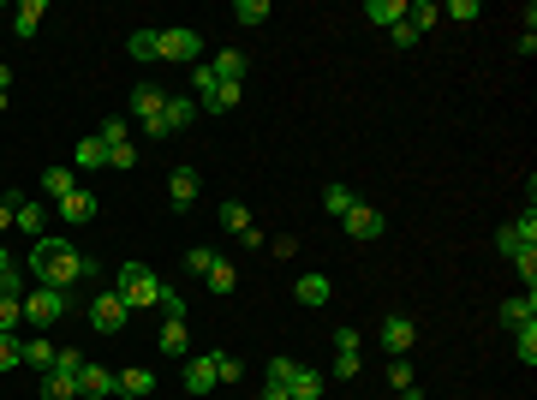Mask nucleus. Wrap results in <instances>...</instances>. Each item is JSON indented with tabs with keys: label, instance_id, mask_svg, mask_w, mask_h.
Wrapping results in <instances>:
<instances>
[{
	"label": "nucleus",
	"instance_id": "29",
	"mask_svg": "<svg viewBox=\"0 0 537 400\" xmlns=\"http://www.w3.org/2000/svg\"><path fill=\"white\" fill-rule=\"evenodd\" d=\"M227 108H239V84H216V96L203 102L198 114H227Z\"/></svg>",
	"mask_w": 537,
	"mask_h": 400
},
{
	"label": "nucleus",
	"instance_id": "36",
	"mask_svg": "<svg viewBox=\"0 0 537 400\" xmlns=\"http://www.w3.org/2000/svg\"><path fill=\"white\" fill-rule=\"evenodd\" d=\"M353 192H346V185H329V192H322V209H329V216H346V209H353Z\"/></svg>",
	"mask_w": 537,
	"mask_h": 400
},
{
	"label": "nucleus",
	"instance_id": "48",
	"mask_svg": "<svg viewBox=\"0 0 537 400\" xmlns=\"http://www.w3.org/2000/svg\"><path fill=\"white\" fill-rule=\"evenodd\" d=\"M335 347H340V353H358V329H353V322H340V329H335Z\"/></svg>",
	"mask_w": 537,
	"mask_h": 400
},
{
	"label": "nucleus",
	"instance_id": "50",
	"mask_svg": "<svg viewBox=\"0 0 537 400\" xmlns=\"http://www.w3.org/2000/svg\"><path fill=\"white\" fill-rule=\"evenodd\" d=\"M388 42H395V48H412L418 30H412V24H395V30H388Z\"/></svg>",
	"mask_w": 537,
	"mask_h": 400
},
{
	"label": "nucleus",
	"instance_id": "53",
	"mask_svg": "<svg viewBox=\"0 0 537 400\" xmlns=\"http://www.w3.org/2000/svg\"><path fill=\"white\" fill-rule=\"evenodd\" d=\"M263 400H293V395H287V382H263Z\"/></svg>",
	"mask_w": 537,
	"mask_h": 400
},
{
	"label": "nucleus",
	"instance_id": "5",
	"mask_svg": "<svg viewBox=\"0 0 537 400\" xmlns=\"http://www.w3.org/2000/svg\"><path fill=\"white\" fill-rule=\"evenodd\" d=\"M126 317H132V311H126V299H119L114 287H108V293H96V305H90L96 335H119V329H126Z\"/></svg>",
	"mask_w": 537,
	"mask_h": 400
},
{
	"label": "nucleus",
	"instance_id": "51",
	"mask_svg": "<svg viewBox=\"0 0 537 400\" xmlns=\"http://www.w3.org/2000/svg\"><path fill=\"white\" fill-rule=\"evenodd\" d=\"M54 364H60V371H84V353H72V347H60V359H54Z\"/></svg>",
	"mask_w": 537,
	"mask_h": 400
},
{
	"label": "nucleus",
	"instance_id": "49",
	"mask_svg": "<svg viewBox=\"0 0 537 400\" xmlns=\"http://www.w3.org/2000/svg\"><path fill=\"white\" fill-rule=\"evenodd\" d=\"M293 364L298 359H287V353H281V359H269V382H287V377H293Z\"/></svg>",
	"mask_w": 537,
	"mask_h": 400
},
{
	"label": "nucleus",
	"instance_id": "47",
	"mask_svg": "<svg viewBox=\"0 0 537 400\" xmlns=\"http://www.w3.org/2000/svg\"><path fill=\"white\" fill-rule=\"evenodd\" d=\"M335 377H340V382L358 377V353H335Z\"/></svg>",
	"mask_w": 537,
	"mask_h": 400
},
{
	"label": "nucleus",
	"instance_id": "13",
	"mask_svg": "<svg viewBox=\"0 0 537 400\" xmlns=\"http://www.w3.org/2000/svg\"><path fill=\"white\" fill-rule=\"evenodd\" d=\"M42 400H78V371H42Z\"/></svg>",
	"mask_w": 537,
	"mask_h": 400
},
{
	"label": "nucleus",
	"instance_id": "3",
	"mask_svg": "<svg viewBox=\"0 0 537 400\" xmlns=\"http://www.w3.org/2000/svg\"><path fill=\"white\" fill-rule=\"evenodd\" d=\"M161 108H167V90H156V84H138V90H132V114H138L143 138H167V126H161Z\"/></svg>",
	"mask_w": 537,
	"mask_h": 400
},
{
	"label": "nucleus",
	"instance_id": "37",
	"mask_svg": "<svg viewBox=\"0 0 537 400\" xmlns=\"http://www.w3.org/2000/svg\"><path fill=\"white\" fill-rule=\"evenodd\" d=\"M209 359H216V382H239L245 377V364H239L233 353H209Z\"/></svg>",
	"mask_w": 537,
	"mask_h": 400
},
{
	"label": "nucleus",
	"instance_id": "6",
	"mask_svg": "<svg viewBox=\"0 0 537 400\" xmlns=\"http://www.w3.org/2000/svg\"><path fill=\"white\" fill-rule=\"evenodd\" d=\"M156 42H161V61H198V48H203V37L198 30H185V24L156 30Z\"/></svg>",
	"mask_w": 537,
	"mask_h": 400
},
{
	"label": "nucleus",
	"instance_id": "7",
	"mask_svg": "<svg viewBox=\"0 0 537 400\" xmlns=\"http://www.w3.org/2000/svg\"><path fill=\"white\" fill-rule=\"evenodd\" d=\"M412 340H418V322L406 317V311H388V317H382V347H388V353L406 359V353H412Z\"/></svg>",
	"mask_w": 537,
	"mask_h": 400
},
{
	"label": "nucleus",
	"instance_id": "55",
	"mask_svg": "<svg viewBox=\"0 0 537 400\" xmlns=\"http://www.w3.org/2000/svg\"><path fill=\"white\" fill-rule=\"evenodd\" d=\"M400 400H430V395H424V388L412 382V388H400Z\"/></svg>",
	"mask_w": 537,
	"mask_h": 400
},
{
	"label": "nucleus",
	"instance_id": "46",
	"mask_svg": "<svg viewBox=\"0 0 537 400\" xmlns=\"http://www.w3.org/2000/svg\"><path fill=\"white\" fill-rule=\"evenodd\" d=\"M12 216H19V192H0V233L12 227Z\"/></svg>",
	"mask_w": 537,
	"mask_h": 400
},
{
	"label": "nucleus",
	"instance_id": "21",
	"mask_svg": "<svg viewBox=\"0 0 537 400\" xmlns=\"http://www.w3.org/2000/svg\"><path fill=\"white\" fill-rule=\"evenodd\" d=\"M72 161H78V167H90V174H96V167H108V143H102L96 132H90V138H78V150H72Z\"/></svg>",
	"mask_w": 537,
	"mask_h": 400
},
{
	"label": "nucleus",
	"instance_id": "41",
	"mask_svg": "<svg viewBox=\"0 0 537 400\" xmlns=\"http://www.w3.org/2000/svg\"><path fill=\"white\" fill-rule=\"evenodd\" d=\"M191 90H198V108L209 96H216V72H209V66H191Z\"/></svg>",
	"mask_w": 537,
	"mask_h": 400
},
{
	"label": "nucleus",
	"instance_id": "26",
	"mask_svg": "<svg viewBox=\"0 0 537 400\" xmlns=\"http://www.w3.org/2000/svg\"><path fill=\"white\" fill-rule=\"evenodd\" d=\"M203 281H209V293H233V287H239V269H233V263H227V257H216V263H209V275H203Z\"/></svg>",
	"mask_w": 537,
	"mask_h": 400
},
{
	"label": "nucleus",
	"instance_id": "17",
	"mask_svg": "<svg viewBox=\"0 0 537 400\" xmlns=\"http://www.w3.org/2000/svg\"><path fill=\"white\" fill-rule=\"evenodd\" d=\"M60 216L72 221V227H84V221L96 216V198H90V192L78 185V192H66V198H60Z\"/></svg>",
	"mask_w": 537,
	"mask_h": 400
},
{
	"label": "nucleus",
	"instance_id": "9",
	"mask_svg": "<svg viewBox=\"0 0 537 400\" xmlns=\"http://www.w3.org/2000/svg\"><path fill=\"white\" fill-rule=\"evenodd\" d=\"M340 227H346L353 240H382V209H370V203H353V209L340 216Z\"/></svg>",
	"mask_w": 537,
	"mask_h": 400
},
{
	"label": "nucleus",
	"instance_id": "27",
	"mask_svg": "<svg viewBox=\"0 0 537 400\" xmlns=\"http://www.w3.org/2000/svg\"><path fill=\"white\" fill-rule=\"evenodd\" d=\"M96 138L108 143V150H114V143H132V120H126V114H108V120L96 126Z\"/></svg>",
	"mask_w": 537,
	"mask_h": 400
},
{
	"label": "nucleus",
	"instance_id": "52",
	"mask_svg": "<svg viewBox=\"0 0 537 400\" xmlns=\"http://www.w3.org/2000/svg\"><path fill=\"white\" fill-rule=\"evenodd\" d=\"M0 281H19V263L6 257V245H0ZM19 287H24V281H19Z\"/></svg>",
	"mask_w": 537,
	"mask_h": 400
},
{
	"label": "nucleus",
	"instance_id": "16",
	"mask_svg": "<svg viewBox=\"0 0 537 400\" xmlns=\"http://www.w3.org/2000/svg\"><path fill=\"white\" fill-rule=\"evenodd\" d=\"M42 30V0H19V6H12V37H37Z\"/></svg>",
	"mask_w": 537,
	"mask_h": 400
},
{
	"label": "nucleus",
	"instance_id": "18",
	"mask_svg": "<svg viewBox=\"0 0 537 400\" xmlns=\"http://www.w3.org/2000/svg\"><path fill=\"white\" fill-rule=\"evenodd\" d=\"M501 322L508 329H525V322H537V293H519V299L501 305Z\"/></svg>",
	"mask_w": 537,
	"mask_h": 400
},
{
	"label": "nucleus",
	"instance_id": "22",
	"mask_svg": "<svg viewBox=\"0 0 537 400\" xmlns=\"http://www.w3.org/2000/svg\"><path fill=\"white\" fill-rule=\"evenodd\" d=\"M293 299L298 305H329V275H298Z\"/></svg>",
	"mask_w": 537,
	"mask_h": 400
},
{
	"label": "nucleus",
	"instance_id": "8",
	"mask_svg": "<svg viewBox=\"0 0 537 400\" xmlns=\"http://www.w3.org/2000/svg\"><path fill=\"white\" fill-rule=\"evenodd\" d=\"M108 395H119V377L84 359V371H78V400H108Z\"/></svg>",
	"mask_w": 537,
	"mask_h": 400
},
{
	"label": "nucleus",
	"instance_id": "34",
	"mask_svg": "<svg viewBox=\"0 0 537 400\" xmlns=\"http://www.w3.org/2000/svg\"><path fill=\"white\" fill-rule=\"evenodd\" d=\"M156 311H161V322H185V299H179L174 287H161V299H156Z\"/></svg>",
	"mask_w": 537,
	"mask_h": 400
},
{
	"label": "nucleus",
	"instance_id": "15",
	"mask_svg": "<svg viewBox=\"0 0 537 400\" xmlns=\"http://www.w3.org/2000/svg\"><path fill=\"white\" fill-rule=\"evenodd\" d=\"M191 120H198V102H191V96H167V108H161V126H167V138H174V132H185Z\"/></svg>",
	"mask_w": 537,
	"mask_h": 400
},
{
	"label": "nucleus",
	"instance_id": "25",
	"mask_svg": "<svg viewBox=\"0 0 537 400\" xmlns=\"http://www.w3.org/2000/svg\"><path fill=\"white\" fill-rule=\"evenodd\" d=\"M119 395L150 400V395H156V377H150V371H119Z\"/></svg>",
	"mask_w": 537,
	"mask_h": 400
},
{
	"label": "nucleus",
	"instance_id": "45",
	"mask_svg": "<svg viewBox=\"0 0 537 400\" xmlns=\"http://www.w3.org/2000/svg\"><path fill=\"white\" fill-rule=\"evenodd\" d=\"M514 240H519V245H537V216H532V209L514 221Z\"/></svg>",
	"mask_w": 537,
	"mask_h": 400
},
{
	"label": "nucleus",
	"instance_id": "43",
	"mask_svg": "<svg viewBox=\"0 0 537 400\" xmlns=\"http://www.w3.org/2000/svg\"><path fill=\"white\" fill-rule=\"evenodd\" d=\"M442 19H454V24H472V19H477V0H448V6H442Z\"/></svg>",
	"mask_w": 537,
	"mask_h": 400
},
{
	"label": "nucleus",
	"instance_id": "11",
	"mask_svg": "<svg viewBox=\"0 0 537 400\" xmlns=\"http://www.w3.org/2000/svg\"><path fill=\"white\" fill-rule=\"evenodd\" d=\"M216 388V359L209 353H191L185 359V395H209Z\"/></svg>",
	"mask_w": 537,
	"mask_h": 400
},
{
	"label": "nucleus",
	"instance_id": "30",
	"mask_svg": "<svg viewBox=\"0 0 537 400\" xmlns=\"http://www.w3.org/2000/svg\"><path fill=\"white\" fill-rule=\"evenodd\" d=\"M514 353H519V364H537V322L514 329Z\"/></svg>",
	"mask_w": 537,
	"mask_h": 400
},
{
	"label": "nucleus",
	"instance_id": "14",
	"mask_svg": "<svg viewBox=\"0 0 537 400\" xmlns=\"http://www.w3.org/2000/svg\"><path fill=\"white\" fill-rule=\"evenodd\" d=\"M406 6H412V0H364V19L382 24V30H395V24H406Z\"/></svg>",
	"mask_w": 537,
	"mask_h": 400
},
{
	"label": "nucleus",
	"instance_id": "10",
	"mask_svg": "<svg viewBox=\"0 0 537 400\" xmlns=\"http://www.w3.org/2000/svg\"><path fill=\"white\" fill-rule=\"evenodd\" d=\"M322 388H329V377H322V371L293 364V377H287V395H293V400H322Z\"/></svg>",
	"mask_w": 537,
	"mask_h": 400
},
{
	"label": "nucleus",
	"instance_id": "33",
	"mask_svg": "<svg viewBox=\"0 0 537 400\" xmlns=\"http://www.w3.org/2000/svg\"><path fill=\"white\" fill-rule=\"evenodd\" d=\"M508 263H514L519 275H525V293H532V281H537V245H519V251H514Z\"/></svg>",
	"mask_w": 537,
	"mask_h": 400
},
{
	"label": "nucleus",
	"instance_id": "40",
	"mask_svg": "<svg viewBox=\"0 0 537 400\" xmlns=\"http://www.w3.org/2000/svg\"><path fill=\"white\" fill-rule=\"evenodd\" d=\"M24 322V299H0V335H12Z\"/></svg>",
	"mask_w": 537,
	"mask_h": 400
},
{
	"label": "nucleus",
	"instance_id": "24",
	"mask_svg": "<svg viewBox=\"0 0 537 400\" xmlns=\"http://www.w3.org/2000/svg\"><path fill=\"white\" fill-rule=\"evenodd\" d=\"M161 353H174V359H191V335H185V322H161Z\"/></svg>",
	"mask_w": 537,
	"mask_h": 400
},
{
	"label": "nucleus",
	"instance_id": "23",
	"mask_svg": "<svg viewBox=\"0 0 537 400\" xmlns=\"http://www.w3.org/2000/svg\"><path fill=\"white\" fill-rule=\"evenodd\" d=\"M12 227H24L30 240H42V233H48V216H42L30 198H19V216H12Z\"/></svg>",
	"mask_w": 537,
	"mask_h": 400
},
{
	"label": "nucleus",
	"instance_id": "1",
	"mask_svg": "<svg viewBox=\"0 0 537 400\" xmlns=\"http://www.w3.org/2000/svg\"><path fill=\"white\" fill-rule=\"evenodd\" d=\"M30 275H37V287H60V293H66V287H78V281L90 275V257H84L72 240H48V233H42V240L30 245Z\"/></svg>",
	"mask_w": 537,
	"mask_h": 400
},
{
	"label": "nucleus",
	"instance_id": "35",
	"mask_svg": "<svg viewBox=\"0 0 537 400\" xmlns=\"http://www.w3.org/2000/svg\"><path fill=\"white\" fill-rule=\"evenodd\" d=\"M233 19H239V24H269V0H239Z\"/></svg>",
	"mask_w": 537,
	"mask_h": 400
},
{
	"label": "nucleus",
	"instance_id": "19",
	"mask_svg": "<svg viewBox=\"0 0 537 400\" xmlns=\"http://www.w3.org/2000/svg\"><path fill=\"white\" fill-rule=\"evenodd\" d=\"M245 54H239V48H227V54H216V66H209V72H216V84H245Z\"/></svg>",
	"mask_w": 537,
	"mask_h": 400
},
{
	"label": "nucleus",
	"instance_id": "32",
	"mask_svg": "<svg viewBox=\"0 0 537 400\" xmlns=\"http://www.w3.org/2000/svg\"><path fill=\"white\" fill-rule=\"evenodd\" d=\"M221 227H227V233H245V227H251V209H245V203H221Z\"/></svg>",
	"mask_w": 537,
	"mask_h": 400
},
{
	"label": "nucleus",
	"instance_id": "28",
	"mask_svg": "<svg viewBox=\"0 0 537 400\" xmlns=\"http://www.w3.org/2000/svg\"><path fill=\"white\" fill-rule=\"evenodd\" d=\"M126 48H132V61H161V42H156V30H132V42H126Z\"/></svg>",
	"mask_w": 537,
	"mask_h": 400
},
{
	"label": "nucleus",
	"instance_id": "31",
	"mask_svg": "<svg viewBox=\"0 0 537 400\" xmlns=\"http://www.w3.org/2000/svg\"><path fill=\"white\" fill-rule=\"evenodd\" d=\"M66 192H78V174H72V167H48V198H66Z\"/></svg>",
	"mask_w": 537,
	"mask_h": 400
},
{
	"label": "nucleus",
	"instance_id": "57",
	"mask_svg": "<svg viewBox=\"0 0 537 400\" xmlns=\"http://www.w3.org/2000/svg\"><path fill=\"white\" fill-rule=\"evenodd\" d=\"M0 114H6V96H0Z\"/></svg>",
	"mask_w": 537,
	"mask_h": 400
},
{
	"label": "nucleus",
	"instance_id": "20",
	"mask_svg": "<svg viewBox=\"0 0 537 400\" xmlns=\"http://www.w3.org/2000/svg\"><path fill=\"white\" fill-rule=\"evenodd\" d=\"M54 359H60V347H48V335H37V340H24V364H30V371H54Z\"/></svg>",
	"mask_w": 537,
	"mask_h": 400
},
{
	"label": "nucleus",
	"instance_id": "44",
	"mask_svg": "<svg viewBox=\"0 0 537 400\" xmlns=\"http://www.w3.org/2000/svg\"><path fill=\"white\" fill-rule=\"evenodd\" d=\"M388 382H395V388H412V359H395V364H388Z\"/></svg>",
	"mask_w": 537,
	"mask_h": 400
},
{
	"label": "nucleus",
	"instance_id": "54",
	"mask_svg": "<svg viewBox=\"0 0 537 400\" xmlns=\"http://www.w3.org/2000/svg\"><path fill=\"white\" fill-rule=\"evenodd\" d=\"M0 299H19V281H0Z\"/></svg>",
	"mask_w": 537,
	"mask_h": 400
},
{
	"label": "nucleus",
	"instance_id": "12",
	"mask_svg": "<svg viewBox=\"0 0 537 400\" xmlns=\"http://www.w3.org/2000/svg\"><path fill=\"white\" fill-rule=\"evenodd\" d=\"M198 192H203L198 167H174V180H167V198H174L179 209H191V203H198Z\"/></svg>",
	"mask_w": 537,
	"mask_h": 400
},
{
	"label": "nucleus",
	"instance_id": "38",
	"mask_svg": "<svg viewBox=\"0 0 537 400\" xmlns=\"http://www.w3.org/2000/svg\"><path fill=\"white\" fill-rule=\"evenodd\" d=\"M19 364H24V340L0 335V371H19Z\"/></svg>",
	"mask_w": 537,
	"mask_h": 400
},
{
	"label": "nucleus",
	"instance_id": "42",
	"mask_svg": "<svg viewBox=\"0 0 537 400\" xmlns=\"http://www.w3.org/2000/svg\"><path fill=\"white\" fill-rule=\"evenodd\" d=\"M108 167H119V174L138 167V143H114V150H108Z\"/></svg>",
	"mask_w": 537,
	"mask_h": 400
},
{
	"label": "nucleus",
	"instance_id": "2",
	"mask_svg": "<svg viewBox=\"0 0 537 400\" xmlns=\"http://www.w3.org/2000/svg\"><path fill=\"white\" fill-rule=\"evenodd\" d=\"M161 287H167V281H161L156 269H143V263H119V275H114V293L126 299V311H150V305L161 299Z\"/></svg>",
	"mask_w": 537,
	"mask_h": 400
},
{
	"label": "nucleus",
	"instance_id": "39",
	"mask_svg": "<svg viewBox=\"0 0 537 400\" xmlns=\"http://www.w3.org/2000/svg\"><path fill=\"white\" fill-rule=\"evenodd\" d=\"M185 269H191V275H209V263H216V251H209V245H191V251H185Z\"/></svg>",
	"mask_w": 537,
	"mask_h": 400
},
{
	"label": "nucleus",
	"instance_id": "56",
	"mask_svg": "<svg viewBox=\"0 0 537 400\" xmlns=\"http://www.w3.org/2000/svg\"><path fill=\"white\" fill-rule=\"evenodd\" d=\"M6 90H12V66H0V96H6Z\"/></svg>",
	"mask_w": 537,
	"mask_h": 400
},
{
	"label": "nucleus",
	"instance_id": "4",
	"mask_svg": "<svg viewBox=\"0 0 537 400\" xmlns=\"http://www.w3.org/2000/svg\"><path fill=\"white\" fill-rule=\"evenodd\" d=\"M66 293H60V287H37V293H30V299H24V322H37V329H48V322H60L66 317Z\"/></svg>",
	"mask_w": 537,
	"mask_h": 400
}]
</instances>
